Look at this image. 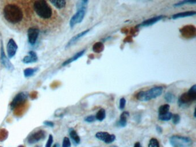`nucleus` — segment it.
Listing matches in <instances>:
<instances>
[{"instance_id":"1","label":"nucleus","mask_w":196,"mask_h":147,"mask_svg":"<svg viewBox=\"0 0 196 147\" xmlns=\"http://www.w3.org/2000/svg\"><path fill=\"white\" fill-rule=\"evenodd\" d=\"M1 15L10 27L17 29L25 28L31 17L29 5L27 1H3Z\"/></svg>"},{"instance_id":"2","label":"nucleus","mask_w":196,"mask_h":147,"mask_svg":"<svg viewBox=\"0 0 196 147\" xmlns=\"http://www.w3.org/2000/svg\"><path fill=\"white\" fill-rule=\"evenodd\" d=\"M31 15L35 14L37 18H40L43 21L48 22L54 18L55 12L51 6L45 0H37L29 1Z\"/></svg>"},{"instance_id":"3","label":"nucleus","mask_w":196,"mask_h":147,"mask_svg":"<svg viewBox=\"0 0 196 147\" xmlns=\"http://www.w3.org/2000/svg\"><path fill=\"white\" fill-rule=\"evenodd\" d=\"M163 92V87L156 86L153 87L147 91H141L136 94V98L139 101L142 102L149 101L162 95Z\"/></svg>"},{"instance_id":"4","label":"nucleus","mask_w":196,"mask_h":147,"mask_svg":"<svg viewBox=\"0 0 196 147\" xmlns=\"http://www.w3.org/2000/svg\"><path fill=\"white\" fill-rule=\"evenodd\" d=\"M196 100V85H194L188 92L183 93L178 99V105L180 107L189 105Z\"/></svg>"},{"instance_id":"5","label":"nucleus","mask_w":196,"mask_h":147,"mask_svg":"<svg viewBox=\"0 0 196 147\" xmlns=\"http://www.w3.org/2000/svg\"><path fill=\"white\" fill-rule=\"evenodd\" d=\"M170 143L173 147H190L193 140L188 137L174 135L170 138Z\"/></svg>"},{"instance_id":"6","label":"nucleus","mask_w":196,"mask_h":147,"mask_svg":"<svg viewBox=\"0 0 196 147\" xmlns=\"http://www.w3.org/2000/svg\"><path fill=\"white\" fill-rule=\"evenodd\" d=\"M28 98V92H20L14 96L13 100L10 103V107L13 110L20 106L22 105L27 101Z\"/></svg>"},{"instance_id":"7","label":"nucleus","mask_w":196,"mask_h":147,"mask_svg":"<svg viewBox=\"0 0 196 147\" xmlns=\"http://www.w3.org/2000/svg\"><path fill=\"white\" fill-rule=\"evenodd\" d=\"M179 32L183 37L186 39H191L196 36V27L193 25H185L179 29Z\"/></svg>"},{"instance_id":"8","label":"nucleus","mask_w":196,"mask_h":147,"mask_svg":"<svg viewBox=\"0 0 196 147\" xmlns=\"http://www.w3.org/2000/svg\"><path fill=\"white\" fill-rule=\"evenodd\" d=\"M0 61L2 64L8 70H14V67L13 64H12V63L10 62L9 58L5 55L2 42H1V46L0 49Z\"/></svg>"},{"instance_id":"9","label":"nucleus","mask_w":196,"mask_h":147,"mask_svg":"<svg viewBox=\"0 0 196 147\" xmlns=\"http://www.w3.org/2000/svg\"><path fill=\"white\" fill-rule=\"evenodd\" d=\"M96 138L106 144H111L116 140L114 134H111L106 132H99L96 134Z\"/></svg>"},{"instance_id":"10","label":"nucleus","mask_w":196,"mask_h":147,"mask_svg":"<svg viewBox=\"0 0 196 147\" xmlns=\"http://www.w3.org/2000/svg\"><path fill=\"white\" fill-rule=\"evenodd\" d=\"M86 13V10H77V13L70 19V27L73 28L77 24L81 23L84 20Z\"/></svg>"},{"instance_id":"11","label":"nucleus","mask_w":196,"mask_h":147,"mask_svg":"<svg viewBox=\"0 0 196 147\" xmlns=\"http://www.w3.org/2000/svg\"><path fill=\"white\" fill-rule=\"evenodd\" d=\"M39 29L37 28H29L28 29L27 35L29 43L31 45H34L37 41L39 35Z\"/></svg>"},{"instance_id":"12","label":"nucleus","mask_w":196,"mask_h":147,"mask_svg":"<svg viewBox=\"0 0 196 147\" xmlns=\"http://www.w3.org/2000/svg\"><path fill=\"white\" fill-rule=\"evenodd\" d=\"M17 48L18 47L15 41L13 39H10L8 41L6 47V51L9 59L12 58L16 55Z\"/></svg>"},{"instance_id":"13","label":"nucleus","mask_w":196,"mask_h":147,"mask_svg":"<svg viewBox=\"0 0 196 147\" xmlns=\"http://www.w3.org/2000/svg\"><path fill=\"white\" fill-rule=\"evenodd\" d=\"M164 17H165V16L164 15H160V16L154 17L152 18H149L144 21H143L138 27H147L151 26L159 21H160L161 20H162Z\"/></svg>"},{"instance_id":"14","label":"nucleus","mask_w":196,"mask_h":147,"mask_svg":"<svg viewBox=\"0 0 196 147\" xmlns=\"http://www.w3.org/2000/svg\"><path fill=\"white\" fill-rule=\"evenodd\" d=\"M45 137V132L44 130H40L35 133L32 134L28 139V143L34 144L38 142Z\"/></svg>"},{"instance_id":"15","label":"nucleus","mask_w":196,"mask_h":147,"mask_svg":"<svg viewBox=\"0 0 196 147\" xmlns=\"http://www.w3.org/2000/svg\"><path fill=\"white\" fill-rule=\"evenodd\" d=\"M90 31V29H87V30H85L83 32H80V33L76 35L74 37H73L71 39H70L69 41L68 42V43L66 45V48H69L70 47L72 46H73L74 44H75L77 41H78L79 40H80L82 37L85 36L86 34H88Z\"/></svg>"},{"instance_id":"16","label":"nucleus","mask_w":196,"mask_h":147,"mask_svg":"<svg viewBox=\"0 0 196 147\" xmlns=\"http://www.w3.org/2000/svg\"><path fill=\"white\" fill-rule=\"evenodd\" d=\"M28 56H25L23 59V62L25 64H30L36 62L38 60L37 55L35 52L30 51L28 53Z\"/></svg>"},{"instance_id":"17","label":"nucleus","mask_w":196,"mask_h":147,"mask_svg":"<svg viewBox=\"0 0 196 147\" xmlns=\"http://www.w3.org/2000/svg\"><path fill=\"white\" fill-rule=\"evenodd\" d=\"M86 51V50H83L81 51L80 52H77V54H75L73 57H71V58H69V59L66 60L65 62H64L62 64V66H66L68 64L71 63L72 62H74L75 60L78 59L81 57H82L85 54Z\"/></svg>"},{"instance_id":"18","label":"nucleus","mask_w":196,"mask_h":147,"mask_svg":"<svg viewBox=\"0 0 196 147\" xmlns=\"http://www.w3.org/2000/svg\"><path fill=\"white\" fill-rule=\"evenodd\" d=\"M130 116V113L128 111H123L120 115V120L117 123V125L120 127H126L127 125V118Z\"/></svg>"},{"instance_id":"19","label":"nucleus","mask_w":196,"mask_h":147,"mask_svg":"<svg viewBox=\"0 0 196 147\" xmlns=\"http://www.w3.org/2000/svg\"><path fill=\"white\" fill-rule=\"evenodd\" d=\"M196 11H187V12H183L178 13L175 14L172 16V18L173 20H175L179 18H184L187 17H190L196 15Z\"/></svg>"},{"instance_id":"20","label":"nucleus","mask_w":196,"mask_h":147,"mask_svg":"<svg viewBox=\"0 0 196 147\" xmlns=\"http://www.w3.org/2000/svg\"><path fill=\"white\" fill-rule=\"evenodd\" d=\"M50 3L52 4L57 9H61L65 8L66 1L65 0H52L50 1Z\"/></svg>"},{"instance_id":"21","label":"nucleus","mask_w":196,"mask_h":147,"mask_svg":"<svg viewBox=\"0 0 196 147\" xmlns=\"http://www.w3.org/2000/svg\"><path fill=\"white\" fill-rule=\"evenodd\" d=\"M93 51L96 53H101L104 50V45L102 42H97L93 46Z\"/></svg>"},{"instance_id":"22","label":"nucleus","mask_w":196,"mask_h":147,"mask_svg":"<svg viewBox=\"0 0 196 147\" xmlns=\"http://www.w3.org/2000/svg\"><path fill=\"white\" fill-rule=\"evenodd\" d=\"M70 136L71 139L74 141L76 144H79L81 142L80 136L78 135L77 132L73 129H71L70 130Z\"/></svg>"},{"instance_id":"23","label":"nucleus","mask_w":196,"mask_h":147,"mask_svg":"<svg viewBox=\"0 0 196 147\" xmlns=\"http://www.w3.org/2000/svg\"><path fill=\"white\" fill-rule=\"evenodd\" d=\"M88 2H89V1L87 0H82V1H78L76 5L77 10H86V8H87Z\"/></svg>"},{"instance_id":"24","label":"nucleus","mask_w":196,"mask_h":147,"mask_svg":"<svg viewBox=\"0 0 196 147\" xmlns=\"http://www.w3.org/2000/svg\"><path fill=\"white\" fill-rule=\"evenodd\" d=\"M96 120H98L99 121H103L104 119L106 117V112L105 110L104 109H101L98 110L96 115H95Z\"/></svg>"},{"instance_id":"25","label":"nucleus","mask_w":196,"mask_h":147,"mask_svg":"<svg viewBox=\"0 0 196 147\" xmlns=\"http://www.w3.org/2000/svg\"><path fill=\"white\" fill-rule=\"evenodd\" d=\"M38 70L37 68H28L24 71V74L25 77H30L36 73Z\"/></svg>"},{"instance_id":"26","label":"nucleus","mask_w":196,"mask_h":147,"mask_svg":"<svg viewBox=\"0 0 196 147\" xmlns=\"http://www.w3.org/2000/svg\"><path fill=\"white\" fill-rule=\"evenodd\" d=\"M196 4V1H191V0H185L182 1H179L177 3L174 5V7H179L185 5L191 4L194 5Z\"/></svg>"},{"instance_id":"27","label":"nucleus","mask_w":196,"mask_h":147,"mask_svg":"<svg viewBox=\"0 0 196 147\" xmlns=\"http://www.w3.org/2000/svg\"><path fill=\"white\" fill-rule=\"evenodd\" d=\"M173 114L170 112H168L164 115H158V119L163 121H168L172 119Z\"/></svg>"},{"instance_id":"28","label":"nucleus","mask_w":196,"mask_h":147,"mask_svg":"<svg viewBox=\"0 0 196 147\" xmlns=\"http://www.w3.org/2000/svg\"><path fill=\"white\" fill-rule=\"evenodd\" d=\"M170 110V106L168 104H165L161 105L159 107L158 109V113L159 115H164L169 112Z\"/></svg>"},{"instance_id":"29","label":"nucleus","mask_w":196,"mask_h":147,"mask_svg":"<svg viewBox=\"0 0 196 147\" xmlns=\"http://www.w3.org/2000/svg\"><path fill=\"white\" fill-rule=\"evenodd\" d=\"M164 98V99H165L166 101L168 102H170V103H172L173 102H174L175 100V96L173 94V93L170 92H167V93L165 94Z\"/></svg>"},{"instance_id":"30","label":"nucleus","mask_w":196,"mask_h":147,"mask_svg":"<svg viewBox=\"0 0 196 147\" xmlns=\"http://www.w3.org/2000/svg\"><path fill=\"white\" fill-rule=\"evenodd\" d=\"M149 147H159V141L155 138H151L149 144Z\"/></svg>"},{"instance_id":"31","label":"nucleus","mask_w":196,"mask_h":147,"mask_svg":"<svg viewBox=\"0 0 196 147\" xmlns=\"http://www.w3.org/2000/svg\"><path fill=\"white\" fill-rule=\"evenodd\" d=\"M172 121H173V123L175 125L179 124L180 121H181V117L179 116V115L178 114H174L172 115Z\"/></svg>"},{"instance_id":"32","label":"nucleus","mask_w":196,"mask_h":147,"mask_svg":"<svg viewBox=\"0 0 196 147\" xmlns=\"http://www.w3.org/2000/svg\"><path fill=\"white\" fill-rule=\"evenodd\" d=\"M95 121H96V119L95 115H90L87 116L85 118V121H86L88 123H92Z\"/></svg>"},{"instance_id":"33","label":"nucleus","mask_w":196,"mask_h":147,"mask_svg":"<svg viewBox=\"0 0 196 147\" xmlns=\"http://www.w3.org/2000/svg\"><path fill=\"white\" fill-rule=\"evenodd\" d=\"M62 147H71V142L69 138L65 137L63 138Z\"/></svg>"},{"instance_id":"34","label":"nucleus","mask_w":196,"mask_h":147,"mask_svg":"<svg viewBox=\"0 0 196 147\" xmlns=\"http://www.w3.org/2000/svg\"><path fill=\"white\" fill-rule=\"evenodd\" d=\"M126 105V100L124 98H122L120 100V105H119V108L120 110H123Z\"/></svg>"},{"instance_id":"35","label":"nucleus","mask_w":196,"mask_h":147,"mask_svg":"<svg viewBox=\"0 0 196 147\" xmlns=\"http://www.w3.org/2000/svg\"><path fill=\"white\" fill-rule=\"evenodd\" d=\"M53 142V137L51 134L49 136V138L48 139L47 143L46 144V147H51L52 144Z\"/></svg>"},{"instance_id":"36","label":"nucleus","mask_w":196,"mask_h":147,"mask_svg":"<svg viewBox=\"0 0 196 147\" xmlns=\"http://www.w3.org/2000/svg\"><path fill=\"white\" fill-rule=\"evenodd\" d=\"M3 130H1L0 132V141H2L6 139V138L7 137V134L5 133V130H4V132H2Z\"/></svg>"},{"instance_id":"37","label":"nucleus","mask_w":196,"mask_h":147,"mask_svg":"<svg viewBox=\"0 0 196 147\" xmlns=\"http://www.w3.org/2000/svg\"><path fill=\"white\" fill-rule=\"evenodd\" d=\"M44 124L46 125H47V126H50V127H53V126H54V124L52 122H51V121H44Z\"/></svg>"},{"instance_id":"38","label":"nucleus","mask_w":196,"mask_h":147,"mask_svg":"<svg viewBox=\"0 0 196 147\" xmlns=\"http://www.w3.org/2000/svg\"><path fill=\"white\" fill-rule=\"evenodd\" d=\"M156 130H157V132H158V133H161L162 132V128L160 126H156Z\"/></svg>"},{"instance_id":"39","label":"nucleus","mask_w":196,"mask_h":147,"mask_svg":"<svg viewBox=\"0 0 196 147\" xmlns=\"http://www.w3.org/2000/svg\"><path fill=\"white\" fill-rule=\"evenodd\" d=\"M134 147H141V144H140V142H136L135 144V145H134Z\"/></svg>"},{"instance_id":"40","label":"nucleus","mask_w":196,"mask_h":147,"mask_svg":"<svg viewBox=\"0 0 196 147\" xmlns=\"http://www.w3.org/2000/svg\"><path fill=\"white\" fill-rule=\"evenodd\" d=\"M54 147H59V144H55V145H54Z\"/></svg>"},{"instance_id":"41","label":"nucleus","mask_w":196,"mask_h":147,"mask_svg":"<svg viewBox=\"0 0 196 147\" xmlns=\"http://www.w3.org/2000/svg\"><path fill=\"white\" fill-rule=\"evenodd\" d=\"M18 147H24V146H23V145H20Z\"/></svg>"},{"instance_id":"42","label":"nucleus","mask_w":196,"mask_h":147,"mask_svg":"<svg viewBox=\"0 0 196 147\" xmlns=\"http://www.w3.org/2000/svg\"><path fill=\"white\" fill-rule=\"evenodd\" d=\"M117 147V146H115H115H112V147Z\"/></svg>"}]
</instances>
